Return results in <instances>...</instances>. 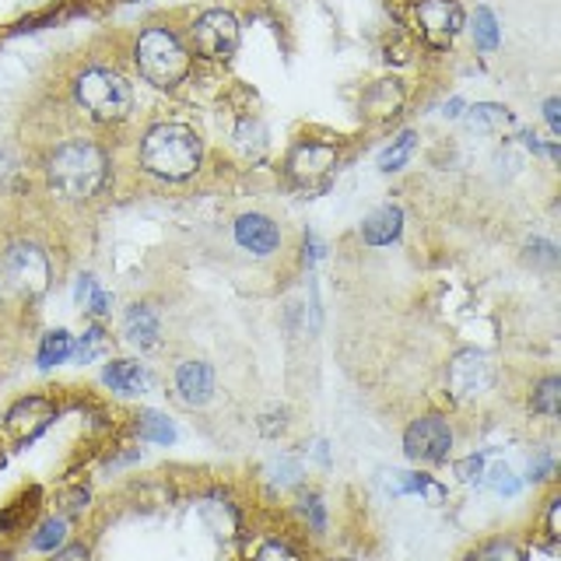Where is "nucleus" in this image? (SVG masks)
Here are the masks:
<instances>
[{
  "label": "nucleus",
  "instance_id": "8",
  "mask_svg": "<svg viewBox=\"0 0 561 561\" xmlns=\"http://www.w3.org/2000/svg\"><path fill=\"white\" fill-rule=\"evenodd\" d=\"M49 256L35 242H11L4 253V277L11 280V288L25 298H39L49 288Z\"/></svg>",
  "mask_w": 561,
  "mask_h": 561
},
{
  "label": "nucleus",
  "instance_id": "14",
  "mask_svg": "<svg viewBox=\"0 0 561 561\" xmlns=\"http://www.w3.org/2000/svg\"><path fill=\"white\" fill-rule=\"evenodd\" d=\"M236 242L256 256H271L280 245V228L267 215H242L236 221Z\"/></svg>",
  "mask_w": 561,
  "mask_h": 561
},
{
  "label": "nucleus",
  "instance_id": "3",
  "mask_svg": "<svg viewBox=\"0 0 561 561\" xmlns=\"http://www.w3.org/2000/svg\"><path fill=\"white\" fill-rule=\"evenodd\" d=\"M134 67L151 88H180L190 78L193 53L180 39V32H172L169 25H151L137 35L134 43Z\"/></svg>",
  "mask_w": 561,
  "mask_h": 561
},
{
  "label": "nucleus",
  "instance_id": "25",
  "mask_svg": "<svg viewBox=\"0 0 561 561\" xmlns=\"http://www.w3.org/2000/svg\"><path fill=\"white\" fill-rule=\"evenodd\" d=\"M414 140H417L414 130H403V134L393 140V145L379 154V172H400L403 165H408V162H411V154H414Z\"/></svg>",
  "mask_w": 561,
  "mask_h": 561
},
{
  "label": "nucleus",
  "instance_id": "13",
  "mask_svg": "<svg viewBox=\"0 0 561 561\" xmlns=\"http://www.w3.org/2000/svg\"><path fill=\"white\" fill-rule=\"evenodd\" d=\"M175 393L186 403V408H204V403L215 397V368L207 362H183L175 368Z\"/></svg>",
  "mask_w": 561,
  "mask_h": 561
},
{
  "label": "nucleus",
  "instance_id": "11",
  "mask_svg": "<svg viewBox=\"0 0 561 561\" xmlns=\"http://www.w3.org/2000/svg\"><path fill=\"white\" fill-rule=\"evenodd\" d=\"M53 414H57V408H53L46 397H22L8 411L4 428H8V435L14 438L18 446H25V443H32V438L49 425Z\"/></svg>",
  "mask_w": 561,
  "mask_h": 561
},
{
  "label": "nucleus",
  "instance_id": "5",
  "mask_svg": "<svg viewBox=\"0 0 561 561\" xmlns=\"http://www.w3.org/2000/svg\"><path fill=\"white\" fill-rule=\"evenodd\" d=\"M239 18L225 8H210L204 11L197 22L190 25V53L193 57H201L207 64H225L236 57L239 49Z\"/></svg>",
  "mask_w": 561,
  "mask_h": 561
},
{
  "label": "nucleus",
  "instance_id": "27",
  "mask_svg": "<svg viewBox=\"0 0 561 561\" xmlns=\"http://www.w3.org/2000/svg\"><path fill=\"white\" fill-rule=\"evenodd\" d=\"M64 534H67V523L57 519V516H49L46 523H39V530H35L32 548L35 551H57L60 543H64Z\"/></svg>",
  "mask_w": 561,
  "mask_h": 561
},
{
  "label": "nucleus",
  "instance_id": "4",
  "mask_svg": "<svg viewBox=\"0 0 561 561\" xmlns=\"http://www.w3.org/2000/svg\"><path fill=\"white\" fill-rule=\"evenodd\" d=\"M75 99L95 123H123L134 113L130 81L110 67H88L75 78Z\"/></svg>",
  "mask_w": 561,
  "mask_h": 561
},
{
  "label": "nucleus",
  "instance_id": "16",
  "mask_svg": "<svg viewBox=\"0 0 561 561\" xmlns=\"http://www.w3.org/2000/svg\"><path fill=\"white\" fill-rule=\"evenodd\" d=\"M403 232V210L397 204H382L362 221V239L368 245H390Z\"/></svg>",
  "mask_w": 561,
  "mask_h": 561
},
{
  "label": "nucleus",
  "instance_id": "20",
  "mask_svg": "<svg viewBox=\"0 0 561 561\" xmlns=\"http://www.w3.org/2000/svg\"><path fill=\"white\" fill-rule=\"evenodd\" d=\"M508 123H513V113H508L505 105H495V102H481V105H470V110H467V127L470 130L491 134L499 127H508Z\"/></svg>",
  "mask_w": 561,
  "mask_h": 561
},
{
  "label": "nucleus",
  "instance_id": "28",
  "mask_svg": "<svg viewBox=\"0 0 561 561\" xmlns=\"http://www.w3.org/2000/svg\"><path fill=\"white\" fill-rule=\"evenodd\" d=\"M473 561H526V554L513 540H491L478 554H473Z\"/></svg>",
  "mask_w": 561,
  "mask_h": 561
},
{
  "label": "nucleus",
  "instance_id": "34",
  "mask_svg": "<svg viewBox=\"0 0 561 561\" xmlns=\"http://www.w3.org/2000/svg\"><path fill=\"white\" fill-rule=\"evenodd\" d=\"M53 561H92V551H88L84 543H67V548L53 554Z\"/></svg>",
  "mask_w": 561,
  "mask_h": 561
},
{
  "label": "nucleus",
  "instance_id": "17",
  "mask_svg": "<svg viewBox=\"0 0 561 561\" xmlns=\"http://www.w3.org/2000/svg\"><path fill=\"white\" fill-rule=\"evenodd\" d=\"M102 382L110 386L113 393L134 397V393H140L148 386V368L140 362H134V358H116V362L105 365Z\"/></svg>",
  "mask_w": 561,
  "mask_h": 561
},
{
  "label": "nucleus",
  "instance_id": "7",
  "mask_svg": "<svg viewBox=\"0 0 561 561\" xmlns=\"http://www.w3.org/2000/svg\"><path fill=\"white\" fill-rule=\"evenodd\" d=\"M337 162H341V151H337V145H330V140H298V145L288 151L285 172H288L291 186L312 193L330 183V175L337 172Z\"/></svg>",
  "mask_w": 561,
  "mask_h": 561
},
{
  "label": "nucleus",
  "instance_id": "22",
  "mask_svg": "<svg viewBox=\"0 0 561 561\" xmlns=\"http://www.w3.org/2000/svg\"><path fill=\"white\" fill-rule=\"evenodd\" d=\"M75 298H78V306H81L84 312H92V316H105V312H110V306H113V295L105 291L92 274H84V277L78 280Z\"/></svg>",
  "mask_w": 561,
  "mask_h": 561
},
{
  "label": "nucleus",
  "instance_id": "35",
  "mask_svg": "<svg viewBox=\"0 0 561 561\" xmlns=\"http://www.w3.org/2000/svg\"><path fill=\"white\" fill-rule=\"evenodd\" d=\"M543 119H548L551 134L558 137L561 134V99H548V102H543Z\"/></svg>",
  "mask_w": 561,
  "mask_h": 561
},
{
  "label": "nucleus",
  "instance_id": "21",
  "mask_svg": "<svg viewBox=\"0 0 561 561\" xmlns=\"http://www.w3.org/2000/svg\"><path fill=\"white\" fill-rule=\"evenodd\" d=\"M134 432L145 438V443H158V446H169L175 438V428L169 425V417L158 411H140L134 421Z\"/></svg>",
  "mask_w": 561,
  "mask_h": 561
},
{
  "label": "nucleus",
  "instance_id": "26",
  "mask_svg": "<svg viewBox=\"0 0 561 561\" xmlns=\"http://www.w3.org/2000/svg\"><path fill=\"white\" fill-rule=\"evenodd\" d=\"M481 484H488L491 491H495V495H516V491H519L516 473L508 470L505 463H484Z\"/></svg>",
  "mask_w": 561,
  "mask_h": 561
},
{
  "label": "nucleus",
  "instance_id": "18",
  "mask_svg": "<svg viewBox=\"0 0 561 561\" xmlns=\"http://www.w3.org/2000/svg\"><path fill=\"white\" fill-rule=\"evenodd\" d=\"M393 495H421L428 505H443L446 502V488L438 484L428 473H393L390 484Z\"/></svg>",
  "mask_w": 561,
  "mask_h": 561
},
{
  "label": "nucleus",
  "instance_id": "33",
  "mask_svg": "<svg viewBox=\"0 0 561 561\" xmlns=\"http://www.w3.org/2000/svg\"><path fill=\"white\" fill-rule=\"evenodd\" d=\"M551 473H554V456H551V453H540L537 460L530 463V478H534V481H548Z\"/></svg>",
  "mask_w": 561,
  "mask_h": 561
},
{
  "label": "nucleus",
  "instance_id": "24",
  "mask_svg": "<svg viewBox=\"0 0 561 561\" xmlns=\"http://www.w3.org/2000/svg\"><path fill=\"white\" fill-rule=\"evenodd\" d=\"M530 408H534V414H543L551 421L558 417V411H561V379L558 376H548V379L537 382V390L530 397Z\"/></svg>",
  "mask_w": 561,
  "mask_h": 561
},
{
  "label": "nucleus",
  "instance_id": "1",
  "mask_svg": "<svg viewBox=\"0 0 561 561\" xmlns=\"http://www.w3.org/2000/svg\"><path fill=\"white\" fill-rule=\"evenodd\" d=\"M110 180V158L95 145V140H64L60 148H53L46 158V183L60 201L84 204Z\"/></svg>",
  "mask_w": 561,
  "mask_h": 561
},
{
  "label": "nucleus",
  "instance_id": "19",
  "mask_svg": "<svg viewBox=\"0 0 561 561\" xmlns=\"http://www.w3.org/2000/svg\"><path fill=\"white\" fill-rule=\"evenodd\" d=\"M470 35H473V46H478L481 53H495L499 49V39H502V32H499V18L491 8H478L470 18Z\"/></svg>",
  "mask_w": 561,
  "mask_h": 561
},
{
  "label": "nucleus",
  "instance_id": "12",
  "mask_svg": "<svg viewBox=\"0 0 561 561\" xmlns=\"http://www.w3.org/2000/svg\"><path fill=\"white\" fill-rule=\"evenodd\" d=\"M403 102H408V88H403V81L400 78H382V81L365 88V95H362V116L373 119V123H386V119L400 116Z\"/></svg>",
  "mask_w": 561,
  "mask_h": 561
},
{
  "label": "nucleus",
  "instance_id": "10",
  "mask_svg": "<svg viewBox=\"0 0 561 561\" xmlns=\"http://www.w3.org/2000/svg\"><path fill=\"white\" fill-rule=\"evenodd\" d=\"M446 382H449V393L456 400H478L491 390V386H495V365H491V358L484 355V351L463 347L449 358Z\"/></svg>",
  "mask_w": 561,
  "mask_h": 561
},
{
  "label": "nucleus",
  "instance_id": "23",
  "mask_svg": "<svg viewBox=\"0 0 561 561\" xmlns=\"http://www.w3.org/2000/svg\"><path fill=\"white\" fill-rule=\"evenodd\" d=\"M70 355H75V337H70L67 330H49L39 347V368L64 365Z\"/></svg>",
  "mask_w": 561,
  "mask_h": 561
},
{
  "label": "nucleus",
  "instance_id": "6",
  "mask_svg": "<svg viewBox=\"0 0 561 561\" xmlns=\"http://www.w3.org/2000/svg\"><path fill=\"white\" fill-rule=\"evenodd\" d=\"M414 32L417 39L435 53L453 49L463 32V8L460 0H414Z\"/></svg>",
  "mask_w": 561,
  "mask_h": 561
},
{
  "label": "nucleus",
  "instance_id": "9",
  "mask_svg": "<svg viewBox=\"0 0 561 561\" xmlns=\"http://www.w3.org/2000/svg\"><path fill=\"white\" fill-rule=\"evenodd\" d=\"M449 449H453V428L438 414L414 417L408 432H403V453L414 463H446Z\"/></svg>",
  "mask_w": 561,
  "mask_h": 561
},
{
  "label": "nucleus",
  "instance_id": "2",
  "mask_svg": "<svg viewBox=\"0 0 561 561\" xmlns=\"http://www.w3.org/2000/svg\"><path fill=\"white\" fill-rule=\"evenodd\" d=\"M137 162L148 175L165 183H186L190 175L201 172L204 162V140L186 123H154L140 137Z\"/></svg>",
  "mask_w": 561,
  "mask_h": 561
},
{
  "label": "nucleus",
  "instance_id": "32",
  "mask_svg": "<svg viewBox=\"0 0 561 561\" xmlns=\"http://www.w3.org/2000/svg\"><path fill=\"white\" fill-rule=\"evenodd\" d=\"M302 513H306V519H312V530H323V526H327L323 505H320V499H316V495H306L302 499Z\"/></svg>",
  "mask_w": 561,
  "mask_h": 561
},
{
  "label": "nucleus",
  "instance_id": "37",
  "mask_svg": "<svg viewBox=\"0 0 561 561\" xmlns=\"http://www.w3.org/2000/svg\"><path fill=\"white\" fill-rule=\"evenodd\" d=\"M460 110H463V99H453V102H446V116H453V119H456V116H463Z\"/></svg>",
  "mask_w": 561,
  "mask_h": 561
},
{
  "label": "nucleus",
  "instance_id": "29",
  "mask_svg": "<svg viewBox=\"0 0 561 561\" xmlns=\"http://www.w3.org/2000/svg\"><path fill=\"white\" fill-rule=\"evenodd\" d=\"M102 351H105V330H102V327H92V330H88L84 337H81L78 358H81V362H92V358L102 355Z\"/></svg>",
  "mask_w": 561,
  "mask_h": 561
},
{
  "label": "nucleus",
  "instance_id": "36",
  "mask_svg": "<svg viewBox=\"0 0 561 561\" xmlns=\"http://www.w3.org/2000/svg\"><path fill=\"white\" fill-rule=\"evenodd\" d=\"M558 513H561V499H551V505H548V537H551V540L561 537V534H558Z\"/></svg>",
  "mask_w": 561,
  "mask_h": 561
},
{
  "label": "nucleus",
  "instance_id": "15",
  "mask_svg": "<svg viewBox=\"0 0 561 561\" xmlns=\"http://www.w3.org/2000/svg\"><path fill=\"white\" fill-rule=\"evenodd\" d=\"M123 333H127V341L140 351H151L162 341V316H158L154 306L148 302H134L123 316Z\"/></svg>",
  "mask_w": 561,
  "mask_h": 561
},
{
  "label": "nucleus",
  "instance_id": "31",
  "mask_svg": "<svg viewBox=\"0 0 561 561\" xmlns=\"http://www.w3.org/2000/svg\"><path fill=\"white\" fill-rule=\"evenodd\" d=\"M253 561H302L298 558L288 543H280V540H271V543H263V548L256 551V558Z\"/></svg>",
  "mask_w": 561,
  "mask_h": 561
},
{
  "label": "nucleus",
  "instance_id": "30",
  "mask_svg": "<svg viewBox=\"0 0 561 561\" xmlns=\"http://www.w3.org/2000/svg\"><path fill=\"white\" fill-rule=\"evenodd\" d=\"M484 456H478V453H473V456H467V460H460V463H456V478H460L463 484H481V473H484Z\"/></svg>",
  "mask_w": 561,
  "mask_h": 561
}]
</instances>
